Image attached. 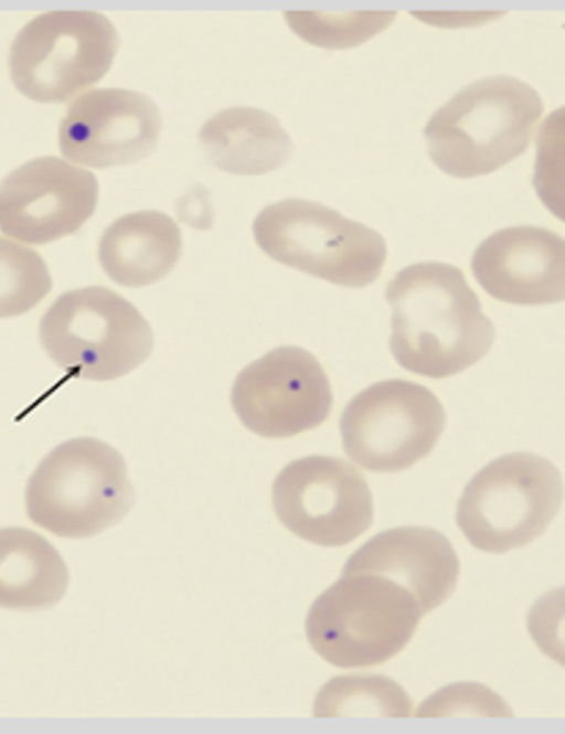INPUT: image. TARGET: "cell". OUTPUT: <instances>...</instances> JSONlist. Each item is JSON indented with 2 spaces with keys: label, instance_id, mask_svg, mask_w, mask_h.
<instances>
[{
  "label": "cell",
  "instance_id": "6da1fadb",
  "mask_svg": "<svg viewBox=\"0 0 565 734\" xmlns=\"http://www.w3.org/2000/svg\"><path fill=\"white\" fill-rule=\"evenodd\" d=\"M390 349L405 370L444 379L482 359L494 340L491 320L456 266L425 262L401 269L387 284Z\"/></svg>",
  "mask_w": 565,
  "mask_h": 734
},
{
  "label": "cell",
  "instance_id": "7a4b0ae2",
  "mask_svg": "<svg viewBox=\"0 0 565 734\" xmlns=\"http://www.w3.org/2000/svg\"><path fill=\"white\" fill-rule=\"evenodd\" d=\"M544 106L523 81L497 75L452 96L424 128L431 161L461 179L491 173L527 149Z\"/></svg>",
  "mask_w": 565,
  "mask_h": 734
},
{
  "label": "cell",
  "instance_id": "3957f363",
  "mask_svg": "<svg viewBox=\"0 0 565 734\" xmlns=\"http://www.w3.org/2000/svg\"><path fill=\"white\" fill-rule=\"evenodd\" d=\"M424 614L408 589L383 575L341 573L311 604L305 630L330 664L365 668L401 652Z\"/></svg>",
  "mask_w": 565,
  "mask_h": 734
},
{
  "label": "cell",
  "instance_id": "277c9868",
  "mask_svg": "<svg viewBox=\"0 0 565 734\" xmlns=\"http://www.w3.org/2000/svg\"><path fill=\"white\" fill-rule=\"evenodd\" d=\"M121 454L94 437L52 449L25 488L29 519L62 538L85 539L118 523L134 504Z\"/></svg>",
  "mask_w": 565,
  "mask_h": 734
},
{
  "label": "cell",
  "instance_id": "5b68a950",
  "mask_svg": "<svg viewBox=\"0 0 565 734\" xmlns=\"http://www.w3.org/2000/svg\"><path fill=\"white\" fill-rule=\"evenodd\" d=\"M253 233L259 248L276 262L349 288L372 284L387 254L385 240L375 230L302 199L263 209Z\"/></svg>",
  "mask_w": 565,
  "mask_h": 734
},
{
  "label": "cell",
  "instance_id": "8992f818",
  "mask_svg": "<svg viewBox=\"0 0 565 734\" xmlns=\"http://www.w3.org/2000/svg\"><path fill=\"white\" fill-rule=\"evenodd\" d=\"M39 336L55 364L93 381L129 373L153 348L152 330L139 310L102 286L62 294L42 316Z\"/></svg>",
  "mask_w": 565,
  "mask_h": 734
},
{
  "label": "cell",
  "instance_id": "52a82bcc",
  "mask_svg": "<svg viewBox=\"0 0 565 734\" xmlns=\"http://www.w3.org/2000/svg\"><path fill=\"white\" fill-rule=\"evenodd\" d=\"M563 499L558 469L529 451L500 456L482 467L458 500L456 522L469 543L504 553L539 538Z\"/></svg>",
  "mask_w": 565,
  "mask_h": 734
},
{
  "label": "cell",
  "instance_id": "ba28073f",
  "mask_svg": "<svg viewBox=\"0 0 565 734\" xmlns=\"http://www.w3.org/2000/svg\"><path fill=\"white\" fill-rule=\"evenodd\" d=\"M119 46V35L102 13L56 10L28 22L9 53L15 88L39 103H64L103 78Z\"/></svg>",
  "mask_w": 565,
  "mask_h": 734
},
{
  "label": "cell",
  "instance_id": "9c48e42d",
  "mask_svg": "<svg viewBox=\"0 0 565 734\" xmlns=\"http://www.w3.org/2000/svg\"><path fill=\"white\" fill-rule=\"evenodd\" d=\"M345 454L362 468L396 472L425 458L446 426L426 386L402 379L376 382L352 397L339 422Z\"/></svg>",
  "mask_w": 565,
  "mask_h": 734
},
{
  "label": "cell",
  "instance_id": "30bf717a",
  "mask_svg": "<svg viewBox=\"0 0 565 734\" xmlns=\"http://www.w3.org/2000/svg\"><path fill=\"white\" fill-rule=\"evenodd\" d=\"M274 511L295 535L328 547L345 545L373 522V499L363 475L349 461L311 455L277 475Z\"/></svg>",
  "mask_w": 565,
  "mask_h": 734
},
{
  "label": "cell",
  "instance_id": "8fae6325",
  "mask_svg": "<svg viewBox=\"0 0 565 734\" xmlns=\"http://www.w3.org/2000/svg\"><path fill=\"white\" fill-rule=\"evenodd\" d=\"M327 373L307 350L284 345L246 365L231 390L243 425L268 438H285L321 425L332 408Z\"/></svg>",
  "mask_w": 565,
  "mask_h": 734
},
{
  "label": "cell",
  "instance_id": "7c38bea8",
  "mask_svg": "<svg viewBox=\"0 0 565 734\" xmlns=\"http://www.w3.org/2000/svg\"><path fill=\"white\" fill-rule=\"evenodd\" d=\"M98 181L57 157L32 159L0 182V231L42 245L76 233L95 212Z\"/></svg>",
  "mask_w": 565,
  "mask_h": 734
},
{
  "label": "cell",
  "instance_id": "4fadbf2b",
  "mask_svg": "<svg viewBox=\"0 0 565 734\" xmlns=\"http://www.w3.org/2000/svg\"><path fill=\"white\" fill-rule=\"evenodd\" d=\"M161 127L160 111L147 95L93 89L67 107L58 127L60 151L95 169L134 163L156 149Z\"/></svg>",
  "mask_w": 565,
  "mask_h": 734
},
{
  "label": "cell",
  "instance_id": "5bb4252c",
  "mask_svg": "<svg viewBox=\"0 0 565 734\" xmlns=\"http://www.w3.org/2000/svg\"><path fill=\"white\" fill-rule=\"evenodd\" d=\"M471 270L498 300L526 306L561 302L565 297L564 240L540 226L505 227L478 245Z\"/></svg>",
  "mask_w": 565,
  "mask_h": 734
},
{
  "label": "cell",
  "instance_id": "9a60e30c",
  "mask_svg": "<svg viewBox=\"0 0 565 734\" xmlns=\"http://www.w3.org/2000/svg\"><path fill=\"white\" fill-rule=\"evenodd\" d=\"M459 559L450 541L427 526L384 530L355 550L342 573H375L406 589L424 613L444 604L455 592Z\"/></svg>",
  "mask_w": 565,
  "mask_h": 734
},
{
  "label": "cell",
  "instance_id": "2e32d148",
  "mask_svg": "<svg viewBox=\"0 0 565 734\" xmlns=\"http://www.w3.org/2000/svg\"><path fill=\"white\" fill-rule=\"evenodd\" d=\"M181 248V232L169 215L138 211L107 226L98 243V260L116 284L142 287L167 276L179 260Z\"/></svg>",
  "mask_w": 565,
  "mask_h": 734
},
{
  "label": "cell",
  "instance_id": "e0dca14e",
  "mask_svg": "<svg viewBox=\"0 0 565 734\" xmlns=\"http://www.w3.org/2000/svg\"><path fill=\"white\" fill-rule=\"evenodd\" d=\"M199 140L212 164L235 174L274 171L292 155L291 139L278 119L254 107L215 114L202 126Z\"/></svg>",
  "mask_w": 565,
  "mask_h": 734
},
{
  "label": "cell",
  "instance_id": "ac0fdd59",
  "mask_svg": "<svg viewBox=\"0 0 565 734\" xmlns=\"http://www.w3.org/2000/svg\"><path fill=\"white\" fill-rule=\"evenodd\" d=\"M68 583L63 557L45 538L19 526L0 529V607L36 610L54 606Z\"/></svg>",
  "mask_w": 565,
  "mask_h": 734
},
{
  "label": "cell",
  "instance_id": "d6986e66",
  "mask_svg": "<svg viewBox=\"0 0 565 734\" xmlns=\"http://www.w3.org/2000/svg\"><path fill=\"white\" fill-rule=\"evenodd\" d=\"M413 702L394 680L380 674L339 676L318 692L316 717H411Z\"/></svg>",
  "mask_w": 565,
  "mask_h": 734
},
{
  "label": "cell",
  "instance_id": "ffe728a7",
  "mask_svg": "<svg viewBox=\"0 0 565 734\" xmlns=\"http://www.w3.org/2000/svg\"><path fill=\"white\" fill-rule=\"evenodd\" d=\"M395 15V11L284 12L287 24L299 38L324 49H348L360 45L386 29Z\"/></svg>",
  "mask_w": 565,
  "mask_h": 734
},
{
  "label": "cell",
  "instance_id": "44dd1931",
  "mask_svg": "<svg viewBox=\"0 0 565 734\" xmlns=\"http://www.w3.org/2000/svg\"><path fill=\"white\" fill-rule=\"evenodd\" d=\"M51 288L44 259L35 251L0 237V318L30 311Z\"/></svg>",
  "mask_w": 565,
  "mask_h": 734
},
{
  "label": "cell",
  "instance_id": "7402d4cb",
  "mask_svg": "<svg viewBox=\"0 0 565 734\" xmlns=\"http://www.w3.org/2000/svg\"><path fill=\"white\" fill-rule=\"evenodd\" d=\"M471 714L491 717H511L507 702L487 687L461 682L449 684L428 696L418 708L417 717H437Z\"/></svg>",
  "mask_w": 565,
  "mask_h": 734
}]
</instances>
